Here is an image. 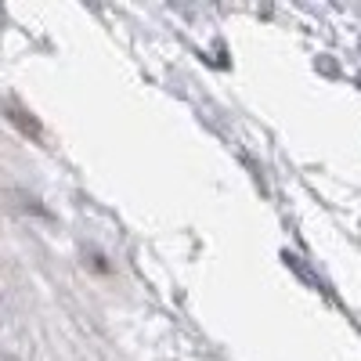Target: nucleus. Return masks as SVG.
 Instances as JSON below:
<instances>
[{
  "label": "nucleus",
  "instance_id": "1",
  "mask_svg": "<svg viewBox=\"0 0 361 361\" xmlns=\"http://www.w3.org/2000/svg\"><path fill=\"white\" fill-rule=\"evenodd\" d=\"M8 119H11L15 127H22L29 137H40V123H37V119L29 116V112H22V109H8Z\"/></svg>",
  "mask_w": 361,
  "mask_h": 361
}]
</instances>
